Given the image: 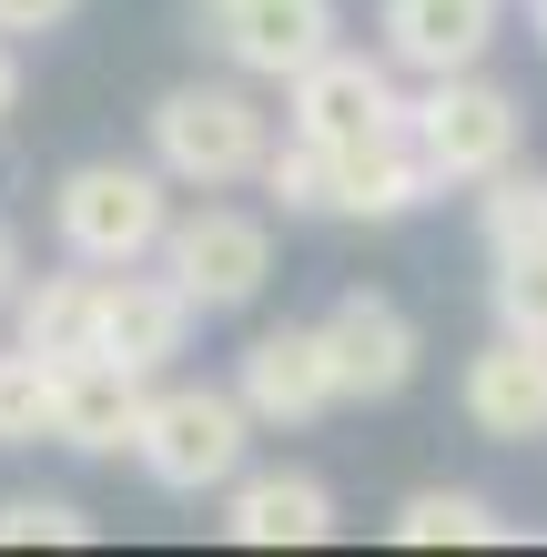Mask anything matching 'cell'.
<instances>
[{"mask_svg":"<svg viewBox=\"0 0 547 557\" xmlns=\"http://www.w3.org/2000/svg\"><path fill=\"white\" fill-rule=\"evenodd\" d=\"M51 234L91 274L142 264V253H163V234H173V173L163 162H72V173L51 183Z\"/></svg>","mask_w":547,"mask_h":557,"instance_id":"cell-1","label":"cell"},{"mask_svg":"<svg viewBox=\"0 0 547 557\" xmlns=\"http://www.w3.org/2000/svg\"><path fill=\"white\" fill-rule=\"evenodd\" d=\"M264 152H274V112L253 102L244 82H173L163 102H152V162H163L173 183H192V193L253 183Z\"/></svg>","mask_w":547,"mask_h":557,"instance_id":"cell-2","label":"cell"},{"mask_svg":"<svg viewBox=\"0 0 547 557\" xmlns=\"http://www.w3.org/2000/svg\"><path fill=\"white\" fill-rule=\"evenodd\" d=\"M244 446H253V406L234 385H163V396L142 406V476L163 486V497H213V486L244 476Z\"/></svg>","mask_w":547,"mask_h":557,"instance_id":"cell-3","label":"cell"},{"mask_svg":"<svg viewBox=\"0 0 547 557\" xmlns=\"http://www.w3.org/2000/svg\"><path fill=\"white\" fill-rule=\"evenodd\" d=\"M406 133L436 183H497L527 143V112L487 72H446V82H426V102H406Z\"/></svg>","mask_w":547,"mask_h":557,"instance_id":"cell-4","label":"cell"},{"mask_svg":"<svg viewBox=\"0 0 547 557\" xmlns=\"http://www.w3.org/2000/svg\"><path fill=\"white\" fill-rule=\"evenodd\" d=\"M163 274H173L203 314H244L253 294L274 284V223H264V213H244V203L173 213V234H163Z\"/></svg>","mask_w":547,"mask_h":557,"instance_id":"cell-5","label":"cell"},{"mask_svg":"<svg viewBox=\"0 0 547 557\" xmlns=\"http://www.w3.org/2000/svg\"><path fill=\"white\" fill-rule=\"evenodd\" d=\"M284 133L325 143V152H356L375 133H406V91H396V61H365V51H325L284 82Z\"/></svg>","mask_w":547,"mask_h":557,"instance_id":"cell-6","label":"cell"},{"mask_svg":"<svg viewBox=\"0 0 547 557\" xmlns=\"http://www.w3.org/2000/svg\"><path fill=\"white\" fill-rule=\"evenodd\" d=\"M203 41L244 82H295L335 51V0H203Z\"/></svg>","mask_w":547,"mask_h":557,"instance_id":"cell-7","label":"cell"},{"mask_svg":"<svg viewBox=\"0 0 547 557\" xmlns=\"http://www.w3.org/2000/svg\"><path fill=\"white\" fill-rule=\"evenodd\" d=\"M325 355H335V396L345 406H385V396H406L415 385V314L396 305V294H335V314H325Z\"/></svg>","mask_w":547,"mask_h":557,"instance_id":"cell-8","label":"cell"},{"mask_svg":"<svg viewBox=\"0 0 547 557\" xmlns=\"http://www.w3.org/2000/svg\"><path fill=\"white\" fill-rule=\"evenodd\" d=\"M192 324H203V305H192L173 274L122 264V274H102V324H91V355H112V366H133V375H163L173 355L192 345Z\"/></svg>","mask_w":547,"mask_h":557,"instance_id":"cell-9","label":"cell"},{"mask_svg":"<svg viewBox=\"0 0 547 557\" xmlns=\"http://www.w3.org/2000/svg\"><path fill=\"white\" fill-rule=\"evenodd\" d=\"M497 21H507V0H375L385 61H396V72H415V82L487 72V51H497Z\"/></svg>","mask_w":547,"mask_h":557,"instance_id":"cell-10","label":"cell"},{"mask_svg":"<svg viewBox=\"0 0 547 557\" xmlns=\"http://www.w3.org/2000/svg\"><path fill=\"white\" fill-rule=\"evenodd\" d=\"M234 396L253 406V425H314L325 406H345L325 324H274V335H253L244 366H234Z\"/></svg>","mask_w":547,"mask_h":557,"instance_id":"cell-11","label":"cell"},{"mask_svg":"<svg viewBox=\"0 0 547 557\" xmlns=\"http://www.w3.org/2000/svg\"><path fill=\"white\" fill-rule=\"evenodd\" d=\"M142 375L112 366V355H61L51 366V446L72 456H133L142 436Z\"/></svg>","mask_w":547,"mask_h":557,"instance_id":"cell-12","label":"cell"},{"mask_svg":"<svg viewBox=\"0 0 547 557\" xmlns=\"http://www.w3.org/2000/svg\"><path fill=\"white\" fill-rule=\"evenodd\" d=\"M223 537H234V547H325L335 537V486L304 476V467L234 476V486H223Z\"/></svg>","mask_w":547,"mask_h":557,"instance_id":"cell-13","label":"cell"},{"mask_svg":"<svg viewBox=\"0 0 547 557\" xmlns=\"http://www.w3.org/2000/svg\"><path fill=\"white\" fill-rule=\"evenodd\" d=\"M467 425L487 446H537L547 436V345L497 335L487 355H476L467 366Z\"/></svg>","mask_w":547,"mask_h":557,"instance_id":"cell-14","label":"cell"},{"mask_svg":"<svg viewBox=\"0 0 547 557\" xmlns=\"http://www.w3.org/2000/svg\"><path fill=\"white\" fill-rule=\"evenodd\" d=\"M426 193H446L426 173V152H415V133H375L356 152H335V213L345 223H406Z\"/></svg>","mask_w":547,"mask_h":557,"instance_id":"cell-15","label":"cell"},{"mask_svg":"<svg viewBox=\"0 0 547 557\" xmlns=\"http://www.w3.org/2000/svg\"><path fill=\"white\" fill-rule=\"evenodd\" d=\"M11 324H21L30 355H51V366H61V355H91V324H102V274H91V264H82V274H41V284L21 274Z\"/></svg>","mask_w":547,"mask_h":557,"instance_id":"cell-16","label":"cell"},{"mask_svg":"<svg viewBox=\"0 0 547 557\" xmlns=\"http://www.w3.org/2000/svg\"><path fill=\"white\" fill-rule=\"evenodd\" d=\"M385 537L396 547H507V517H497V497H476V486H415V497L385 517Z\"/></svg>","mask_w":547,"mask_h":557,"instance_id":"cell-17","label":"cell"},{"mask_svg":"<svg viewBox=\"0 0 547 557\" xmlns=\"http://www.w3.org/2000/svg\"><path fill=\"white\" fill-rule=\"evenodd\" d=\"M476 234H487V264L497 253H537L547 244V173H518V162H507V173L476 193Z\"/></svg>","mask_w":547,"mask_h":557,"instance_id":"cell-18","label":"cell"},{"mask_svg":"<svg viewBox=\"0 0 547 557\" xmlns=\"http://www.w3.org/2000/svg\"><path fill=\"white\" fill-rule=\"evenodd\" d=\"M264 203L274 213H335V152L325 143H304V133H284L274 152H264Z\"/></svg>","mask_w":547,"mask_h":557,"instance_id":"cell-19","label":"cell"},{"mask_svg":"<svg viewBox=\"0 0 547 557\" xmlns=\"http://www.w3.org/2000/svg\"><path fill=\"white\" fill-rule=\"evenodd\" d=\"M51 436V355L11 345L0 355V446H41Z\"/></svg>","mask_w":547,"mask_h":557,"instance_id":"cell-20","label":"cell"},{"mask_svg":"<svg viewBox=\"0 0 547 557\" xmlns=\"http://www.w3.org/2000/svg\"><path fill=\"white\" fill-rule=\"evenodd\" d=\"M497 335H527V345H547V244L537 253H497Z\"/></svg>","mask_w":547,"mask_h":557,"instance_id":"cell-21","label":"cell"},{"mask_svg":"<svg viewBox=\"0 0 547 557\" xmlns=\"http://www.w3.org/2000/svg\"><path fill=\"white\" fill-rule=\"evenodd\" d=\"M0 547H91V517L72 497H11L0 507Z\"/></svg>","mask_w":547,"mask_h":557,"instance_id":"cell-22","label":"cell"},{"mask_svg":"<svg viewBox=\"0 0 547 557\" xmlns=\"http://www.w3.org/2000/svg\"><path fill=\"white\" fill-rule=\"evenodd\" d=\"M72 11L82 0H0V30H11V41H41V30H61Z\"/></svg>","mask_w":547,"mask_h":557,"instance_id":"cell-23","label":"cell"},{"mask_svg":"<svg viewBox=\"0 0 547 557\" xmlns=\"http://www.w3.org/2000/svg\"><path fill=\"white\" fill-rule=\"evenodd\" d=\"M21 274H30V264H21V234H11V223H0V305H11V294H21Z\"/></svg>","mask_w":547,"mask_h":557,"instance_id":"cell-24","label":"cell"},{"mask_svg":"<svg viewBox=\"0 0 547 557\" xmlns=\"http://www.w3.org/2000/svg\"><path fill=\"white\" fill-rule=\"evenodd\" d=\"M11 102H21V51H11V30H0V122H11Z\"/></svg>","mask_w":547,"mask_h":557,"instance_id":"cell-25","label":"cell"},{"mask_svg":"<svg viewBox=\"0 0 547 557\" xmlns=\"http://www.w3.org/2000/svg\"><path fill=\"white\" fill-rule=\"evenodd\" d=\"M527 11H537V51H547V0H527Z\"/></svg>","mask_w":547,"mask_h":557,"instance_id":"cell-26","label":"cell"}]
</instances>
